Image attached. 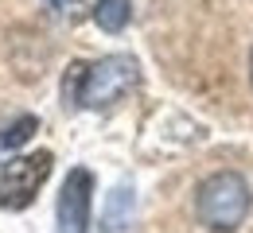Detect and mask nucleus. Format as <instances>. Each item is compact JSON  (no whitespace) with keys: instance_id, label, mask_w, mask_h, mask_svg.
Segmentation results:
<instances>
[{"instance_id":"1","label":"nucleus","mask_w":253,"mask_h":233,"mask_svg":"<svg viewBox=\"0 0 253 233\" xmlns=\"http://www.w3.org/2000/svg\"><path fill=\"white\" fill-rule=\"evenodd\" d=\"M140 86L132 55H109L97 63H70L63 78V101L70 109H105Z\"/></svg>"},{"instance_id":"2","label":"nucleus","mask_w":253,"mask_h":233,"mask_svg":"<svg viewBox=\"0 0 253 233\" xmlns=\"http://www.w3.org/2000/svg\"><path fill=\"white\" fill-rule=\"evenodd\" d=\"M250 183L238 175V171H214L211 179L199 183V195H195V210H199V222L214 233H230L238 230L250 214Z\"/></svg>"},{"instance_id":"3","label":"nucleus","mask_w":253,"mask_h":233,"mask_svg":"<svg viewBox=\"0 0 253 233\" xmlns=\"http://www.w3.org/2000/svg\"><path fill=\"white\" fill-rule=\"evenodd\" d=\"M55 156L51 152H32V156H12L0 167V206L4 210H28L35 195L43 191L51 175Z\"/></svg>"},{"instance_id":"4","label":"nucleus","mask_w":253,"mask_h":233,"mask_svg":"<svg viewBox=\"0 0 253 233\" xmlns=\"http://www.w3.org/2000/svg\"><path fill=\"white\" fill-rule=\"evenodd\" d=\"M90 202H94V175L86 167H74L59 191V233H86L90 230Z\"/></svg>"},{"instance_id":"5","label":"nucleus","mask_w":253,"mask_h":233,"mask_svg":"<svg viewBox=\"0 0 253 233\" xmlns=\"http://www.w3.org/2000/svg\"><path fill=\"white\" fill-rule=\"evenodd\" d=\"M128 16H132L128 0H97V8H94V20H97V28H101V32H109V35L125 32Z\"/></svg>"},{"instance_id":"6","label":"nucleus","mask_w":253,"mask_h":233,"mask_svg":"<svg viewBox=\"0 0 253 233\" xmlns=\"http://www.w3.org/2000/svg\"><path fill=\"white\" fill-rule=\"evenodd\" d=\"M39 129V121L35 117H16L8 129H0V156H8V152H16L20 144H28Z\"/></svg>"},{"instance_id":"7","label":"nucleus","mask_w":253,"mask_h":233,"mask_svg":"<svg viewBox=\"0 0 253 233\" xmlns=\"http://www.w3.org/2000/svg\"><path fill=\"white\" fill-rule=\"evenodd\" d=\"M47 4H51V12H66V8L74 4V0H47Z\"/></svg>"},{"instance_id":"8","label":"nucleus","mask_w":253,"mask_h":233,"mask_svg":"<svg viewBox=\"0 0 253 233\" xmlns=\"http://www.w3.org/2000/svg\"><path fill=\"white\" fill-rule=\"evenodd\" d=\"M250 78H253V51H250Z\"/></svg>"}]
</instances>
